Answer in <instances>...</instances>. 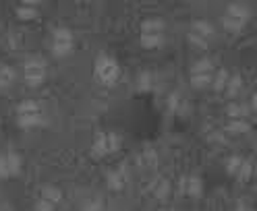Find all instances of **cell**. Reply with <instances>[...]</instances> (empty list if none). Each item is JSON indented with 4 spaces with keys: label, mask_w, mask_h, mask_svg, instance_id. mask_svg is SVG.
Masks as SVG:
<instances>
[{
    "label": "cell",
    "mask_w": 257,
    "mask_h": 211,
    "mask_svg": "<svg viewBox=\"0 0 257 211\" xmlns=\"http://www.w3.org/2000/svg\"><path fill=\"white\" fill-rule=\"evenodd\" d=\"M224 31H228V34H240V31L245 29V23H240V21H234L230 17H226V15H222V19H220Z\"/></svg>",
    "instance_id": "obj_26"
},
{
    "label": "cell",
    "mask_w": 257,
    "mask_h": 211,
    "mask_svg": "<svg viewBox=\"0 0 257 211\" xmlns=\"http://www.w3.org/2000/svg\"><path fill=\"white\" fill-rule=\"evenodd\" d=\"M191 31H195V34H199L201 38L210 40V42L216 38V27H214L212 21H207V19H197V21H193Z\"/></svg>",
    "instance_id": "obj_14"
},
{
    "label": "cell",
    "mask_w": 257,
    "mask_h": 211,
    "mask_svg": "<svg viewBox=\"0 0 257 211\" xmlns=\"http://www.w3.org/2000/svg\"><path fill=\"white\" fill-rule=\"evenodd\" d=\"M40 197L58 205V203L62 201V190H60L58 186H54V184H44V186L40 188Z\"/></svg>",
    "instance_id": "obj_22"
},
{
    "label": "cell",
    "mask_w": 257,
    "mask_h": 211,
    "mask_svg": "<svg viewBox=\"0 0 257 211\" xmlns=\"http://www.w3.org/2000/svg\"><path fill=\"white\" fill-rule=\"evenodd\" d=\"M21 73H23V83L31 89H36V87H42L46 83V79H48V67H46V62L38 56H31L23 62V67H21Z\"/></svg>",
    "instance_id": "obj_4"
},
{
    "label": "cell",
    "mask_w": 257,
    "mask_h": 211,
    "mask_svg": "<svg viewBox=\"0 0 257 211\" xmlns=\"http://www.w3.org/2000/svg\"><path fill=\"white\" fill-rule=\"evenodd\" d=\"M15 83H17V71H15V67H11V64H3V67H0V89L7 91Z\"/></svg>",
    "instance_id": "obj_16"
},
{
    "label": "cell",
    "mask_w": 257,
    "mask_h": 211,
    "mask_svg": "<svg viewBox=\"0 0 257 211\" xmlns=\"http://www.w3.org/2000/svg\"><path fill=\"white\" fill-rule=\"evenodd\" d=\"M150 190H152V194H154L156 199L166 201V199H168V194H170V190H172V186H170V182L166 180L164 176H158L156 180L150 184Z\"/></svg>",
    "instance_id": "obj_13"
},
{
    "label": "cell",
    "mask_w": 257,
    "mask_h": 211,
    "mask_svg": "<svg viewBox=\"0 0 257 211\" xmlns=\"http://www.w3.org/2000/svg\"><path fill=\"white\" fill-rule=\"evenodd\" d=\"M50 50L54 58H67L75 50V36L69 27H56L52 31V42H50Z\"/></svg>",
    "instance_id": "obj_5"
},
{
    "label": "cell",
    "mask_w": 257,
    "mask_h": 211,
    "mask_svg": "<svg viewBox=\"0 0 257 211\" xmlns=\"http://www.w3.org/2000/svg\"><path fill=\"white\" fill-rule=\"evenodd\" d=\"M166 108H168V112H172V114H185L189 104H187L185 95L181 91H172L168 95V100H166Z\"/></svg>",
    "instance_id": "obj_11"
},
{
    "label": "cell",
    "mask_w": 257,
    "mask_h": 211,
    "mask_svg": "<svg viewBox=\"0 0 257 211\" xmlns=\"http://www.w3.org/2000/svg\"><path fill=\"white\" fill-rule=\"evenodd\" d=\"M214 81V73H197V75H189V83L193 89H207Z\"/></svg>",
    "instance_id": "obj_20"
},
{
    "label": "cell",
    "mask_w": 257,
    "mask_h": 211,
    "mask_svg": "<svg viewBox=\"0 0 257 211\" xmlns=\"http://www.w3.org/2000/svg\"><path fill=\"white\" fill-rule=\"evenodd\" d=\"M234 211H253V209H251V207H249V205H245V203H238V205H236V209H234Z\"/></svg>",
    "instance_id": "obj_31"
},
{
    "label": "cell",
    "mask_w": 257,
    "mask_h": 211,
    "mask_svg": "<svg viewBox=\"0 0 257 211\" xmlns=\"http://www.w3.org/2000/svg\"><path fill=\"white\" fill-rule=\"evenodd\" d=\"M139 164L143 168H154L158 164V153L154 149H146V151H141L139 153Z\"/></svg>",
    "instance_id": "obj_27"
},
{
    "label": "cell",
    "mask_w": 257,
    "mask_h": 211,
    "mask_svg": "<svg viewBox=\"0 0 257 211\" xmlns=\"http://www.w3.org/2000/svg\"><path fill=\"white\" fill-rule=\"evenodd\" d=\"M164 29H166V23L164 19H160V17H150L141 23V34H146V36H156V34H164Z\"/></svg>",
    "instance_id": "obj_17"
},
{
    "label": "cell",
    "mask_w": 257,
    "mask_h": 211,
    "mask_svg": "<svg viewBox=\"0 0 257 211\" xmlns=\"http://www.w3.org/2000/svg\"><path fill=\"white\" fill-rule=\"evenodd\" d=\"M122 147V137L114 131H100L95 133L91 141V155L93 157H108L112 153L120 151Z\"/></svg>",
    "instance_id": "obj_3"
},
{
    "label": "cell",
    "mask_w": 257,
    "mask_h": 211,
    "mask_svg": "<svg viewBox=\"0 0 257 211\" xmlns=\"http://www.w3.org/2000/svg\"><path fill=\"white\" fill-rule=\"evenodd\" d=\"M226 131L230 135H247L251 131V124H249V120H228Z\"/></svg>",
    "instance_id": "obj_23"
},
{
    "label": "cell",
    "mask_w": 257,
    "mask_h": 211,
    "mask_svg": "<svg viewBox=\"0 0 257 211\" xmlns=\"http://www.w3.org/2000/svg\"><path fill=\"white\" fill-rule=\"evenodd\" d=\"M40 5L38 3H31V0H27V3H21L19 7H17V19L19 21H34V19H38V15H40V9H38Z\"/></svg>",
    "instance_id": "obj_12"
},
{
    "label": "cell",
    "mask_w": 257,
    "mask_h": 211,
    "mask_svg": "<svg viewBox=\"0 0 257 211\" xmlns=\"http://www.w3.org/2000/svg\"><path fill=\"white\" fill-rule=\"evenodd\" d=\"M0 211H11V209L9 207H0Z\"/></svg>",
    "instance_id": "obj_32"
},
{
    "label": "cell",
    "mask_w": 257,
    "mask_h": 211,
    "mask_svg": "<svg viewBox=\"0 0 257 211\" xmlns=\"http://www.w3.org/2000/svg\"><path fill=\"white\" fill-rule=\"evenodd\" d=\"M34 211H56V203L52 201H46V199H38L36 205H34Z\"/></svg>",
    "instance_id": "obj_30"
},
{
    "label": "cell",
    "mask_w": 257,
    "mask_h": 211,
    "mask_svg": "<svg viewBox=\"0 0 257 211\" xmlns=\"http://www.w3.org/2000/svg\"><path fill=\"white\" fill-rule=\"evenodd\" d=\"M243 77H240V75H230V79H228V83H226V89H224V91H226V97H230V100H232V97H238L240 93H243Z\"/></svg>",
    "instance_id": "obj_21"
},
{
    "label": "cell",
    "mask_w": 257,
    "mask_h": 211,
    "mask_svg": "<svg viewBox=\"0 0 257 211\" xmlns=\"http://www.w3.org/2000/svg\"><path fill=\"white\" fill-rule=\"evenodd\" d=\"M249 114H251V106H247V104L230 102V104L226 106V116H228V120H247Z\"/></svg>",
    "instance_id": "obj_15"
},
{
    "label": "cell",
    "mask_w": 257,
    "mask_h": 211,
    "mask_svg": "<svg viewBox=\"0 0 257 211\" xmlns=\"http://www.w3.org/2000/svg\"><path fill=\"white\" fill-rule=\"evenodd\" d=\"M81 211H106V209H104V201H102L100 197L87 199V201L81 205Z\"/></svg>",
    "instance_id": "obj_29"
},
{
    "label": "cell",
    "mask_w": 257,
    "mask_h": 211,
    "mask_svg": "<svg viewBox=\"0 0 257 211\" xmlns=\"http://www.w3.org/2000/svg\"><path fill=\"white\" fill-rule=\"evenodd\" d=\"M154 75L150 73V71H143V73H139L137 75V79H135V89L139 91V93H150L152 89H154Z\"/></svg>",
    "instance_id": "obj_19"
},
{
    "label": "cell",
    "mask_w": 257,
    "mask_h": 211,
    "mask_svg": "<svg viewBox=\"0 0 257 211\" xmlns=\"http://www.w3.org/2000/svg\"><path fill=\"white\" fill-rule=\"evenodd\" d=\"M179 190L187 197H193V199H199L203 194V180L199 176H183L181 182H179Z\"/></svg>",
    "instance_id": "obj_8"
},
{
    "label": "cell",
    "mask_w": 257,
    "mask_h": 211,
    "mask_svg": "<svg viewBox=\"0 0 257 211\" xmlns=\"http://www.w3.org/2000/svg\"><path fill=\"white\" fill-rule=\"evenodd\" d=\"M197 73H214V62L210 58H199L191 64V73L189 75H197Z\"/></svg>",
    "instance_id": "obj_24"
},
{
    "label": "cell",
    "mask_w": 257,
    "mask_h": 211,
    "mask_svg": "<svg viewBox=\"0 0 257 211\" xmlns=\"http://www.w3.org/2000/svg\"><path fill=\"white\" fill-rule=\"evenodd\" d=\"M226 174L228 176H232V178H236V180H240V182H247L249 178L253 176V161L251 159H247V157H240V155H230L228 159H226Z\"/></svg>",
    "instance_id": "obj_6"
},
{
    "label": "cell",
    "mask_w": 257,
    "mask_h": 211,
    "mask_svg": "<svg viewBox=\"0 0 257 211\" xmlns=\"http://www.w3.org/2000/svg\"><path fill=\"white\" fill-rule=\"evenodd\" d=\"M228 79H230V73L226 69H220L218 73H214V81H212V87L216 91H224L226 89V83H228Z\"/></svg>",
    "instance_id": "obj_25"
},
{
    "label": "cell",
    "mask_w": 257,
    "mask_h": 211,
    "mask_svg": "<svg viewBox=\"0 0 257 211\" xmlns=\"http://www.w3.org/2000/svg\"><path fill=\"white\" fill-rule=\"evenodd\" d=\"M187 42L191 44V46H195V48H199V50H205L207 46H210V40H205V38H201L199 34H195V31H189L187 34Z\"/></svg>",
    "instance_id": "obj_28"
},
{
    "label": "cell",
    "mask_w": 257,
    "mask_h": 211,
    "mask_svg": "<svg viewBox=\"0 0 257 211\" xmlns=\"http://www.w3.org/2000/svg\"><path fill=\"white\" fill-rule=\"evenodd\" d=\"M46 122V114L40 102L36 100H23L17 106V124L19 128H38Z\"/></svg>",
    "instance_id": "obj_2"
},
{
    "label": "cell",
    "mask_w": 257,
    "mask_h": 211,
    "mask_svg": "<svg viewBox=\"0 0 257 211\" xmlns=\"http://www.w3.org/2000/svg\"><path fill=\"white\" fill-rule=\"evenodd\" d=\"M226 17H230V19H234V21H240V23H249V19L253 17V11H251V7L247 5V3H230L228 7H226Z\"/></svg>",
    "instance_id": "obj_10"
},
{
    "label": "cell",
    "mask_w": 257,
    "mask_h": 211,
    "mask_svg": "<svg viewBox=\"0 0 257 211\" xmlns=\"http://www.w3.org/2000/svg\"><path fill=\"white\" fill-rule=\"evenodd\" d=\"M166 44L164 34H156V36H146V34H139V46L143 50H158Z\"/></svg>",
    "instance_id": "obj_18"
},
{
    "label": "cell",
    "mask_w": 257,
    "mask_h": 211,
    "mask_svg": "<svg viewBox=\"0 0 257 211\" xmlns=\"http://www.w3.org/2000/svg\"><path fill=\"white\" fill-rule=\"evenodd\" d=\"M128 168L126 166H120L116 170H108L106 172V186L110 190H122L126 184H128Z\"/></svg>",
    "instance_id": "obj_9"
},
{
    "label": "cell",
    "mask_w": 257,
    "mask_h": 211,
    "mask_svg": "<svg viewBox=\"0 0 257 211\" xmlns=\"http://www.w3.org/2000/svg\"><path fill=\"white\" fill-rule=\"evenodd\" d=\"M23 168V159L17 151H5L0 153V178L17 176Z\"/></svg>",
    "instance_id": "obj_7"
},
{
    "label": "cell",
    "mask_w": 257,
    "mask_h": 211,
    "mask_svg": "<svg viewBox=\"0 0 257 211\" xmlns=\"http://www.w3.org/2000/svg\"><path fill=\"white\" fill-rule=\"evenodd\" d=\"M93 79L104 87L116 85L120 81L118 62L112 56H108V54H100L98 58H95V64H93Z\"/></svg>",
    "instance_id": "obj_1"
}]
</instances>
